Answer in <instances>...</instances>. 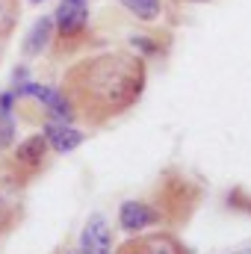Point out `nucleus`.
<instances>
[{
    "instance_id": "obj_4",
    "label": "nucleus",
    "mask_w": 251,
    "mask_h": 254,
    "mask_svg": "<svg viewBox=\"0 0 251 254\" xmlns=\"http://www.w3.org/2000/svg\"><path fill=\"white\" fill-rule=\"evenodd\" d=\"M160 219H163V213L157 210V204H148L142 198H130L119 207V225L127 234H142L145 228L160 225Z\"/></svg>"
},
{
    "instance_id": "obj_8",
    "label": "nucleus",
    "mask_w": 251,
    "mask_h": 254,
    "mask_svg": "<svg viewBox=\"0 0 251 254\" xmlns=\"http://www.w3.org/2000/svg\"><path fill=\"white\" fill-rule=\"evenodd\" d=\"M51 42H54V15H42L24 36V57H42L51 48Z\"/></svg>"
},
{
    "instance_id": "obj_16",
    "label": "nucleus",
    "mask_w": 251,
    "mask_h": 254,
    "mask_svg": "<svg viewBox=\"0 0 251 254\" xmlns=\"http://www.w3.org/2000/svg\"><path fill=\"white\" fill-rule=\"evenodd\" d=\"M234 254H251V249H246V252H234Z\"/></svg>"
},
{
    "instance_id": "obj_1",
    "label": "nucleus",
    "mask_w": 251,
    "mask_h": 254,
    "mask_svg": "<svg viewBox=\"0 0 251 254\" xmlns=\"http://www.w3.org/2000/svg\"><path fill=\"white\" fill-rule=\"evenodd\" d=\"M148 86V65L136 51H101L68 65L63 95L74 116L92 127H104L130 113Z\"/></svg>"
},
{
    "instance_id": "obj_13",
    "label": "nucleus",
    "mask_w": 251,
    "mask_h": 254,
    "mask_svg": "<svg viewBox=\"0 0 251 254\" xmlns=\"http://www.w3.org/2000/svg\"><path fill=\"white\" fill-rule=\"evenodd\" d=\"M12 225H15V207H12L9 201L0 198V237H3Z\"/></svg>"
},
{
    "instance_id": "obj_15",
    "label": "nucleus",
    "mask_w": 251,
    "mask_h": 254,
    "mask_svg": "<svg viewBox=\"0 0 251 254\" xmlns=\"http://www.w3.org/2000/svg\"><path fill=\"white\" fill-rule=\"evenodd\" d=\"M184 3H207V0H184Z\"/></svg>"
},
{
    "instance_id": "obj_5",
    "label": "nucleus",
    "mask_w": 251,
    "mask_h": 254,
    "mask_svg": "<svg viewBox=\"0 0 251 254\" xmlns=\"http://www.w3.org/2000/svg\"><path fill=\"white\" fill-rule=\"evenodd\" d=\"M48 154H51L48 139H45L42 133H33V136H27L24 142H18V148H15V166H18L24 175H36V172L45 169Z\"/></svg>"
},
{
    "instance_id": "obj_2",
    "label": "nucleus",
    "mask_w": 251,
    "mask_h": 254,
    "mask_svg": "<svg viewBox=\"0 0 251 254\" xmlns=\"http://www.w3.org/2000/svg\"><path fill=\"white\" fill-rule=\"evenodd\" d=\"M89 21H92L89 0H60L54 12V51L60 57L74 54L86 45Z\"/></svg>"
},
{
    "instance_id": "obj_11",
    "label": "nucleus",
    "mask_w": 251,
    "mask_h": 254,
    "mask_svg": "<svg viewBox=\"0 0 251 254\" xmlns=\"http://www.w3.org/2000/svg\"><path fill=\"white\" fill-rule=\"evenodd\" d=\"M12 142H15V119L12 113H0V151L12 148Z\"/></svg>"
},
{
    "instance_id": "obj_10",
    "label": "nucleus",
    "mask_w": 251,
    "mask_h": 254,
    "mask_svg": "<svg viewBox=\"0 0 251 254\" xmlns=\"http://www.w3.org/2000/svg\"><path fill=\"white\" fill-rule=\"evenodd\" d=\"M119 3L136 21H145V24H154L163 15V0H119Z\"/></svg>"
},
{
    "instance_id": "obj_9",
    "label": "nucleus",
    "mask_w": 251,
    "mask_h": 254,
    "mask_svg": "<svg viewBox=\"0 0 251 254\" xmlns=\"http://www.w3.org/2000/svg\"><path fill=\"white\" fill-rule=\"evenodd\" d=\"M18 21H21V0H0V60L18 30Z\"/></svg>"
},
{
    "instance_id": "obj_12",
    "label": "nucleus",
    "mask_w": 251,
    "mask_h": 254,
    "mask_svg": "<svg viewBox=\"0 0 251 254\" xmlns=\"http://www.w3.org/2000/svg\"><path fill=\"white\" fill-rule=\"evenodd\" d=\"M130 45H133V51H136L139 57H157V54H160V45L151 42L148 36H133Z\"/></svg>"
},
{
    "instance_id": "obj_3",
    "label": "nucleus",
    "mask_w": 251,
    "mask_h": 254,
    "mask_svg": "<svg viewBox=\"0 0 251 254\" xmlns=\"http://www.w3.org/2000/svg\"><path fill=\"white\" fill-rule=\"evenodd\" d=\"M116 254H189V249L178 234L154 231V234H136L125 246H119Z\"/></svg>"
},
{
    "instance_id": "obj_14",
    "label": "nucleus",
    "mask_w": 251,
    "mask_h": 254,
    "mask_svg": "<svg viewBox=\"0 0 251 254\" xmlns=\"http://www.w3.org/2000/svg\"><path fill=\"white\" fill-rule=\"evenodd\" d=\"M42 3H45V0H30V6H42Z\"/></svg>"
},
{
    "instance_id": "obj_6",
    "label": "nucleus",
    "mask_w": 251,
    "mask_h": 254,
    "mask_svg": "<svg viewBox=\"0 0 251 254\" xmlns=\"http://www.w3.org/2000/svg\"><path fill=\"white\" fill-rule=\"evenodd\" d=\"M42 136L48 139L51 151H57V154H71L86 142V133L80 127H71V122H45Z\"/></svg>"
},
{
    "instance_id": "obj_7",
    "label": "nucleus",
    "mask_w": 251,
    "mask_h": 254,
    "mask_svg": "<svg viewBox=\"0 0 251 254\" xmlns=\"http://www.w3.org/2000/svg\"><path fill=\"white\" fill-rule=\"evenodd\" d=\"M113 249V231H110V225H107V219L101 216V213H95L89 222H86V228H83V234H80V254H110Z\"/></svg>"
}]
</instances>
